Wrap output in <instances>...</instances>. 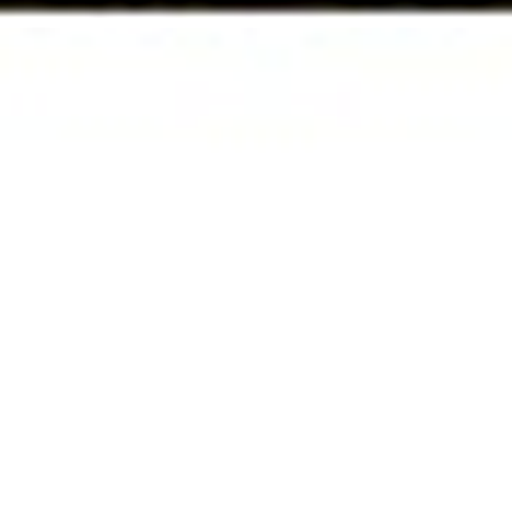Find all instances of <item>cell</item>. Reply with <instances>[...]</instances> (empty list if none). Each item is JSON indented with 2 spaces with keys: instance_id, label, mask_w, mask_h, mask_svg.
Here are the masks:
<instances>
[{
  "instance_id": "obj_1",
  "label": "cell",
  "mask_w": 512,
  "mask_h": 512,
  "mask_svg": "<svg viewBox=\"0 0 512 512\" xmlns=\"http://www.w3.org/2000/svg\"><path fill=\"white\" fill-rule=\"evenodd\" d=\"M47 12H117V0H47Z\"/></svg>"
}]
</instances>
